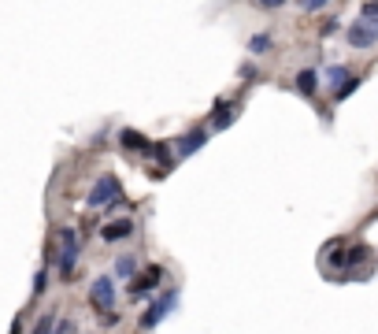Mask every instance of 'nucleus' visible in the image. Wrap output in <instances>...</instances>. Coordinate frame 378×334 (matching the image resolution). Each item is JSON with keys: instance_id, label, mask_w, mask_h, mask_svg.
Wrapping results in <instances>:
<instances>
[{"instance_id": "obj_1", "label": "nucleus", "mask_w": 378, "mask_h": 334, "mask_svg": "<svg viewBox=\"0 0 378 334\" xmlns=\"http://www.w3.org/2000/svg\"><path fill=\"white\" fill-rule=\"evenodd\" d=\"M119 197V178L115 175H104L97 178L93 189H89V208H104V204H112Z\"/></svg>"}, {"instance_id": "obj_2", "label": "nucleus", "mask_w": 378, "mask_h": 334, "mask_svg": "<svg viewBox=\"0 0 378 334\" xmlns=\"http://www.w3.org/2000/svg\"><path fill=\"white\" fill-rule=\"evenodd\" d=\"M89 301H93L100 312H112V301H115L112 278H93V283H89Z\"/></svg>"}, {"instance_id": "obj_3", "label": "nucleus", "mask_w": 378, "mask_h": 334, "mask_svg": "<svg viewBox=\"0 0 378 334\" xmlns=\"http://www.w3.org/2000/svg\"><path fill=\"white\" fill-rule=\"evenodd\" d=\"M375 41H378V26H367V23L349 26V45L353 49H371Z\"/></svg>"}, {"instance_id": "obj_4", "label": "nucleus", "mask_w": 378, "mask_h": 334, "mask_svg": "<svg viewBox=\"0 0 378 334\" xmlns=\"http://www.w3.org/2000/svg\"><path fill=\"white\" fill-rule=\"evenodd\" d=\"M174 301H178V297L174 294H167V297H160V301L152 305V309H145V315H141V327L149 331V327H156V323L163 320V315H167L171 309H174Z\"/></svg>"}, {"instance_id": "obj_5", "label": "nucleus", "mask_w": 378, "mask_h": 334, "mask_svg": "<svg viewBox=\"0 0 378 334\" xmlns=\"http://www.w3.org/2000/svg\"><path fill=\"white\" fill-rule=\"evenodd\" d=\"M63 238V257H60V272L63 275H71V267H75V257H78V238L71 230H63L60 234Z\"/></svg>"}, {"instance_id": "obj_6", "label": "nucleus", "mask_w": 378, "mask_h": 334, "mask_svg": "<svg viewBox=\"0 0 378 334\" xmlns=\"http://www.w3.org/2000/svg\"><path fill=\"white\" fill-rule=\"evenodd\" d=\"M160 278H163V272H160V267H149V272H145V275H137L134 283H130V294H134V297H141V294H152Z\"/></svg>"}, {"instance_id": "obj_7", "label": "nucleus", "mask_w": 378, "mask_h": 334, "mask_svg": "<svg viewBox=\"0 0 378 334\" xmlns=\"http://www.w3.org/2000/svg\"><path fill=\"white\" fill-rule=\"evenodd\" d=\"M204 141H208V130H189L186 138L178 141V156H193V152L204 145Z\"/></svg>"}, {"instance_id": "obj_8", "label": "nucleus", "mask_w": 378, "mask_h": 334, "mask_svg": "<svg viewBox=\"0 0 378 334\" xmlns=\"http://www.w3.org/2000/svg\"><path fill=\"white\" fill-rule=\"evenodd\" d=\"M130 230H134V223H130V219H112L104 230H100V238H104V241H119V238H126Z\"/></svg>"}, {"instance_id": "obj_9", "label": "nucleus", "mask_w": 378, "mask_h": 334, "mask_svg": "<svg viewBox=\"0 0 378 334\" xmlns=\"http://www.w3.org/2000/svg\"><path fill=\"white\" fill-rule=\"evenodd\" d=\"M234 112H237L234 104H219V108H215V115H211V123H215L219 130H226V126H230V119H234Z\"/></svg>"}, {"instance_id": "obj_10", "label": "nucleus", "mask_w": 378, "mask_h": 334, "mask_svg": "<svg viewBox=\"0 0 378 334\" xmlns=\"http://www.w3.org/2000/svg\"><path fill=\"white\" fill-rule=\"evenodd\" d=\"M119 138H123V145H126V149H145V152L152 149V145H149V141H145V138H141V134H137V130H123V134H119Z\"/></svg>"}, {"instance_id": "obj_11", "label": "nucleus", "mask_w": 378, "mask_h": 334, "mask_svg": "<svg viewBox=\"0 0 378 334\" xmlns=\"http://www.w3.org/2000/svg\"><path fill=\"white\" fill-rule=\"evenodd\" d=\"M297 89H300L304 97L316 93V71H300V75H297Z\"/></svg>"}, {"instance_id": "obj_12", "label": "nucleus", "mask_w": 378, "mask_h": 334, "mask_svg": "<svg viewBox=\"0 0 378 334\" xmlns=\"http://www.w3.org/2000/svg\"><path fill=\"white\" fill-rule=\"evenodd\" d=\"M345 78H353L345 67H330V71H327V82L334 86V89H341V86H345Z\"/></svg>"}, {"instance_id": "obj_13", "label": "nucleus", "mask_w": 378, "mask_h": 334, "mask_svg": "<svg viewBox=\"0 0 378 334\" xmlns=\"http://www.w3.org/2000/svg\"><path fill=\"white\" fill-rule=\"evenodd\" d=\"M134 267H137V264H134V257L115 260V275H119V278H130V275H134Z\"/></svg>"}, {"instance_id": "obj_14", "label": "nucleus", "mask_w": 378, "mask_h": 334, "mask_svg": "<svg viewBox=\"0 0 378 334\" xmlns=\"http://www.w3.org/2000/svg\"><path fill=\"white\" fill-rule=\"evenodd\" d=\"M52 327H56V315L45 312L41 320H38V327H34V334H52Z\"/></svg>"}, {"instance_id": "obj_15", "label": "nucleus", "mask_w": 378, "mask_h": 334, "mask_svg": "<svg viewBox=\"0 0 378 334\" xmlns=\"http://www.w3.org/2000/svg\"><path fill=\"white\" fill-rule=\"evenodd\" d=\"M248 49H252L256 56H260V52H267V49H271V38H267V34H256V38L248 41Z\"/></svg>"}, {"instance_id": "obj_16", "label": "nucleus", "mask_w": 378, "mask_h": 334, "mask_svg": "<svg viewBox=\"0 0 378 334\" xmlns=\"http://www.w3.org/2000/svg\"><path fill=\"white\" fill-rule=\"evenodd\" d=\"M356 86H359V78H349V82H345V86H341V89H338V97H341V101H345V97H349V93H353V89H356Z\"/></svg>"}, {"instance_id": "obj_17", "label": "nucleus", "mask_w": 378, "mask_h": 334, "mask_svg": "<svg viewBox=\"0 0 378 334\" xmlns=\"http://www.w3.org/2000/svg\"><path fill=\"white\" fill-rule=\"evenodd\" d=\"M364 19H378V0H371V4H364Z\"/></svg>"}, {"instance_id": "obj_18", "label": "nucleus", "mask_w": 378, "mask_h": 334, "mask_svg": "<svg viewBox=\"0 0 378 334\" xmlns=\"http://www.w3.org/2000/svg\"><path fill=\"white\" fill-rule=\"evenodd\" d=\"M45 283H49V275L38 272V278H34V294H45Z\"/></svg>"}, {"instance_id": "obj_19", "label": "nucleus", "mask_w": 378, "mask_h": 334, "mask_svg": "<svg viewBox=\"0 0 378 334\" xmlns=\"http://www.w3.org/2000/svg\"><path fill=\"white\" fill-rule=\"evenodd\" d=\"M322 4H327V0H300L304 12H316V8H322Z\"/></svg>"}, {"instance_id": "obj_20", "label": "nucleus", "mask_w": 378, "mask_h": 334, "mask_svg": "<svg viewBox=\"0 0 378 334\" xmlns=\"http://www.w3.org/2000/svg\"><path fill=\"white\" fill-rule=\"evenodd\" d=\"M256 4H260V8H282L285 0H256Z\"/></svg>"}, {"instance_id": "obj_21", "label": "nucleus", "mask_w": 378, "mask_h": 334, "mask_svg": "<svg viewBox=\"0 0 378 334\" xmlns=\"http://www.w3.org/2000/svg\"><path fill=\"white\" fill-rule=\"evenodd\" d=\"M56 334H75V327H71V323H60V327H56Z\"/></svg>"}, {"instance_id": "obj_22", "label": "nucleus", "mask_w": 378, "mask_h": 334, "mask_svg": "<svg viewBox=\"0 0 378 334\" xmlns=\"http://www.w3.org/2000/svg\"><path fill=\"white\" fill-rule=\"evenodd\" d=\"M23 331V323H15V327H12V334H19Z\"/></svg>"}]
</instances>
